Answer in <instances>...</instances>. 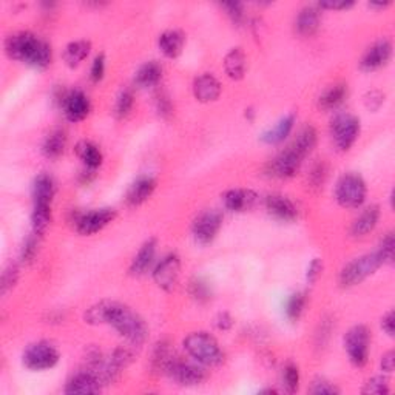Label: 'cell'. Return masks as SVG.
Segmentation results:
<instances>
[{
	"label": "cell",
	"instance_id": "cell-36",
	"mask_svg": "<svg viewBox=\"0 0 395 395\" xmlns=\"http://www.w3.org/2000/svg\"><path fill=\"white\" fill-rule=\"evenodd\" d=\"M133 347H136V346L130 345V343H128V346H119V347H116L108 357L110 365L113 366L119 374L122 372V369H125V367H128L131 365V361L135 360V349Z\"/></svg>",
	"mask_w": 395,
	"mask_h": 395
},
{
	"label": "cell",
	"instance_id": "cell-8",
	"mask_svg": "<svg viewBox=\"0 0 395 395\" xmlns=\"http://www.w3.org/2000/svg\"><path fill=\"white\" fill-rule=\"evenodd\" d=\"M360 135V119L351 113H338L331 122V136L335 147L347 151Z\"/></svg>",
	"mask_w": 395,
	"mask_h": 395
},
{
	"label": "cell",
	"instance_id": "cell-31",
	"mask_svg": "<svg viewBox=\"0 0 395 395\" xmlns=\"http://www.w3.org/2000/svg\"><path fill=\"white\" fill-rule=\"evenodd\" d=\"M347 96V85L345 84H335L331 85L327 90H325L318 97V107L325 111L337 110L341 104L345 102Z\"/></svg>",
	"mask_w": 395,
	"mask_h": 395
},
{
	"label": "cell",
	"instance_id": "cell-20",
	"mask_svg": "<svg viewBox=\"0 0 395 395\" xmlns=\"http://www.w3.org/2000/svg\"><path fill=\"white\" fill-rule=\"evenodd\" d=\"M321 22V10L318 5H307L295 19V31L302 37H309L317 32Z\"/></svg>",
	"mask_w": 395,
	"mask_h": 395
},
{
	"label": "cell",
	"instance_id": "cell-15",
	"mask_svg": "<svg viewBox=\"0 0 395 395\" xmlns=\"http://www.w3.org/2000/svg\"><path fill=\"white\" fill-rule=\"evenodd\" d=\"M104 383L99 380L95 372L85 369L76 372L73 377L67 381L65 386V394L68 395H87V394H99L102 391Z\"/></svg>",
	"mask_w": 395,
	"mask_h": 395
},
{
	"label": "cell",
	"instance_id": "cell-46",
	"mask_svg": "<svg viewBox=\"0 0 395 395\" xmlns=\"http://www.w3.org/2000/svg\"><path fill=\"white\" fill-rule=\"evenodd\" d=\"M155 107L157 115L161 117H170L173 113V105L172 101H170V96L166 93V91H157L155 96Z\"/></svg>",
	"mask_w": 395,
	"mask_h": 395
},
{
	"label": "cell",
	"instance_id": "cell-11",
	"mask_svg": "<svg viewBox=\"0 0 395 395\" xmlns=\"http://www.w3.org/2000/svg\"><path fill=\"white\" fill-rule=\"evenodd\" d=\"M302 157L296 153L295 148L291 146L286 150L280 151L273 160L267 162L266 166V175L276 180H289L298 172L301 167Z\"/></svg>",
	"mask_w": 395,
	"mask_h": 395
},
{
	"label": "cell",
	"instance_id": "cell-19",
	"mask_svg": "<svg viewBox=\"0 0 395 395\" xmlns=\"http://www.w3.org/2000/svg\"><path fill=\"white\" fill-rule=\"evenodd\" d=\"M193 95L202 104L215 102L221 95V84L210 73H202L193 81Z\"/></svg>",
	"mask_w": 395,
	"mask_h": 395
},
{
	"label": "cell",
	"instance_id": "cell-47",
	"mask_svg": "<svg viewBox=\"0 0 395 395\" xmlns=\"http://www.w3.org/2000/svg\"><path fill=\"white\" fill-rule=\"evenodd\" d=\"M394 247H395V238H394V233L389 232L383 236V240L380 241V246L377 249V252L381 255V258H383L385 264H389L394 260Z\"/></svg>",
	"mask_w": 395,
	"mask_h": 395
},
{
	"label": "cell",
	"instance_id": "cell-14",
	"mask_svg": "<svg viewBox=\"0 0 395 395\" xmlns=\"http://www.w3.org/2000/svg\"><path fill=\"white\" fill-rule=\"evenodd\" d=\"M392 57V44L387 39H381L372 44L361 57L360 68L363 71H375L387 65Z\"/></svg>",
	"mask_w": 395,
	"mask_h": 395
},
{
	"label": "cell",
	"instance_id": "cell-3",
	"mask_svg": "<svg viewBox=\"0 0 395 395\" xmlns=\"http://www.w3.org/2000/svg\"><path fill=\"white\" fill-rule=\"evenodd\" d=\"M182 346L184 351L202 366H220L224 361L220 343L209 332H192L184 338Z\"/></svg>",
	"mask_w": 395,
	"mask_h": 395
},
{
	"label": "cell",
	"instance_id": "cell-17",
	"mask_svg": "<svg viewBox=\"0 0 395 395\" xmlns=\"http://www.w3.org/2000/svg\"><path fill=\"white\" fill-rule=\"evenodd\" d=\"M266 209L269 215H272L275 220L282 222H292L298 218V209L293 204L291 198L280 193H272L266 196Z\"/></svg>",
	"mask_w": 395,
	"mask_h": 395
},
{
	"label": "cell",
	"instance_id": "cell-13",
	"mask_svg": "<svg viewBox=\"0 0 395 395\" xmlns=\"http://www.w3.org/2000/svg\"><path fill=\"white\" fill-rule=\"evenodd\" d=\"M181 260L176 253H168L157 262L153 271V280L164 292H173L180 281Z\"/></svg>",
	"mask_w": 395,
	"mask_h": 395
},
{
	"label": "cell",
	"instance_id": "cell-45",
	"mask_svg": "<svg viewBox=\"0 0 395 395\" xmlns=\"http://www.w3.org/2000/svg\"><path fill=\"white\" fill-rule=\"evenodd\" d=\"M221 8L226 11V15L229 16L230 21L233 23L240 25L244 22L246 12H244V5L240 2H224L221 3Z\"/></svg>",
	"mask_w": 395,
	"mask_h": 395
},
{
	"label": "cell",
	"instance_id": "cell-10",
	"mask_svg": "<svg viewBox=\"0 0 395 395\" xmlns=\"http://www.w3.org/2000/svg\"><path fill=\"white\" fill-rule=\"evenodd\" d=\"M166 375L173 383L180 386H198L204 383L207 378V372L202 367V365L182 361L180 360V357L168 367Z\"/></svg>",
	"mask_w": 395,
	"mask_h": 395
},
{
	"label": "cell",
	"instance_id": "cell-43",
	"mask_svg": "<svg viewBox=\"0 0 395 395\" xmlns=\"http://www.w3.org/2000/svg\"><path fill=\"white\" fill-rule=\"evenodd\" d=\"M282 381H285V386L289 392H295L300 386V371L298 366L293 363H289L285 367V372H282Z\"/></svg>",
	"mask_w": 395,
	"mask_h": 395
},
{
	"label": "cell",
	"instance_id": "cell-49",
	"mask_svg": "<svg viewBox=\"0 0 395 395\" xmlns=\"http://www.w3.org/2000/svg\"><path fill=\"white\" fill-rule=\"evenodd\" d=\"M105 75V56L102 55H97L95 57L93 64H91V70H90V79L93 84H99L104 79Z\"/></svg>",
	"mask_w": 395,
	"mask_h": 395
},
{
	"label": "cell",
	"instance_id": "cell-57",
	"mask_svg": "<svg viewBox=\"0 0 395 395\" xmlns=\"http://www.w3.org/2000/svg\"><path fill=\"white\" fill-rule=\"evenodd\" d=\"M246 117H249V121L253 119V110H252V108L246 110Z\"/></svg>",
	"mask_w": 395,
	"mask_h": 395
},
{
	"label": "cell",
	"instance_id": "cell-32",
	"mask_svg": "<svg viewBox=\"0 0 395 395\" xmlns=\"http://www.w3.org/2000/svg\"><path fill=\"white\" fill-rule=\"evenodd\" d=\"M317 141H318L317 130H315L314 125L307 124L300 130V133L296 135L292 147L295 148L296 153L305 160L307 155L312 153L315 146H317Z\"/></svg>",
	"mask_w": 395,
	"mask_h": 395
},
{
	"label": "cell",
	"instance_id": "cell-42",
	"mask_svg": "<svg viewBox=\"0 0 395 395\" xmlns=\"http://www.w3.org/2000/svg\"><path fill=\"white\" fill-rule=\"evenodd\" d=\"M340 392V387L326 378H315L309 387V394L314 395H338Z\"/></svg>",
	"mask_w": 395,
	"mask_h": 395
},
{
	"label": "cell",
	"instance_id": "cell-27",
	"mask_svg": "<svg viewBox=\"0 0 395 395\" xmlns=\"http://www.w3.org/2000/svg\"><path fill=\"white\" fill-rule=\"evenodd\" d=\"M75 151H76L79 160L84 162L85 168L96 172V170L102 166L104 155H102L101 148H99L95 142L87 141V139L79 141L76 144Z\"/></svg>",
	"mask_w": 395,
	"mask_h": 395
},
{
	"label": "cell",
	"instance_id": "cell-16",
	"mask_svg": "<svg viewBox=\"0 0 395 395\" xmlns=\"http://www.w3.org/2000/svg\"><path fill=\"white\" fill-rule=\"evenodd\" d=\"M62 110L65 117L70 122H81L84 121L85 117L90 115L91 111V102L88 96L84 93L81 90H73L68 91L67 97L62 104Z\"/></svg>",
	"mask_w": 395,
	"mask_h": 395
},
{
	"label": "cell",
	"instance_id": "cell-2",
	"mask_svg": "<svg viewBox=\"0 0 395 395\" xmlns=\"http://www.w3.org/2000/svg\"><path fill=\"white\" fill-rule=\"evenodd\" d=\"M5 52L12 61L44 70L52 61V50L44 39L30 31H21L5 39Z\"/></svg>",
	"mask_w": 395,
	"mask_h": 395
},
{
	"label": "cell",
	"instance_id": "cell-50",
	"mask_svg": "<svg viewBox=\"0 0 395 395\" xmlns=\"http://www.w3.org/2000/svg\"><path fill=\"white\" fill-rule=\"evenodd\" d=\"M385 104V93L380 90H372L365 96V105L367 110L371 111H378L381 108V105Z\"/></svg>",
	"mask_w": 395,
	"mask_h": 395
},
{
	"label": "cell",
	"instance_id": "cell-35",
	"mask_svg": "<svg viewBox=\"0 0 395 395\" xmlns=\"http://www.w3.org/2000/svg\"><path fill=\"white\" fill-rule=\"evenodd\" d=\"M51 220H52L51 206H44V204H32V212H31L32 232L42 236L48 230Z\"/></svg>",
	"mask_w": 395,
	"mask_h": 395
},
{
	"label": "cell",
	"instance_id": "cell-4",
	"mask_svg": "<svg viewBox=\"0 0 395 395\" xmlns=\"http://www.w3.org/2000/svg\"><path fill=\"white\" fill-rule=\"evenodd\" d=\"M385 264L381 255L375 250L372 253L361 255L358 258L349 261L347 264L341 269L340 272V286L349 289L363 282L366 278H369L378 269Z\"/></svg>",
	"mask_w": 395,
	"mask_h": 395
},
{
	"label": "cell",
	"instance_id": "cell-41",
	"mask_svg": "<svg viewBox=\"0 0 395 395\" xmlns=\"http://www.w3.org/2000/svg\"><path fill=\"white\" fill-rule=\"evenodd\" d=\"M19 281V266L16 262H10L8 266L3 269L2 280H0V293L6 295L12 287L17 285Z\"/></svg>",
	"mask_w": 395,
	"mask_h": 395
},
{
	"label": "cell",
	"instance_id": "cell-23",
	"mask_svg": "<svg viewBox=\"0 0 395 395\" xmlns=\"http://www.w3.org/2000/svg\"><path fill=\"white\" fill-rule=\"evenodd\" d=\"M156 247L157 242L155 238L147 240L141 249L137 250V253L135 255L133 261L130 264V273L133 276H141L144 273L148 272V269L153 264L155 255H156Z\"/></svg>",
	"mask_w": 395,
	"mask_h": 395
},
{
	"label": "cell",
	"instance_id": "cell-12",
	"mask_svg": "<svg viewBox=\"0 0 395 395\" xmlns=\"http://www.w3.org/2000/svg\"><path fill=\"white\" fill-rule=\"evenodd\" d=\"M222 226V215L218 210H204L196 216L192 224L193 238L200 244H209L212 242Z\"/></svg>",
	"mask_w": 395,
	"mask_h": 395
},
{
	"label": "cell",
	"instance_id": "cell-26",
	"mask_svg": "<svg viewBox=\"0 0 395 395\" xmlns=\"http://www.w3.org/2000/svg\"><path fill=\"white\" fill-rule=\"evenodd\" d=\"M186 36L180 30H167L157 39V47L161 52L168 59H176L184 50Z\"/></svg>",
	"mask_w": 395,
	"mask_h": 395
},
{
	"label": "cell",
	"instance_id": "cell-7",
	"mask_svg": "<svg viewBox=\"0 0 395 395\" xmlns=\"http://www.w3.org/2000/svg\"><path fill=\"white\" fill-rule=\"evenodd\" d=\"M59 358H61V354L57 347L45 340L30 345L22 355L23 365L30 371H48L59 363Z\"/></svg>",
	"mask_w": 395,
	"mask_h": 395
},
{
	"label": "cell",
	"instance_id": "cell-37",
	"mask_svg": "<svg viewBox=\"0 0 395 395\" xmlns=\"http://www.w3.org/2000/svg\"><path fill=\"white\" fill-rule=\"evenodd\" d=\"M307 302V296L305 292H295L291 296H289L286 301V317L291 321H296L298 320L302 312H305Z\"/></svg>",
	"mask_w": 395,
	"mask_h": 395
},
{
	"label": "cell",
	"instance_id": "cell-48",
	"mask_svg": "<svg viewBox=\"0 0 395 395\" xmlns=\"http://www.w3.org/2000/svg\"><path fill=\"white\" fill-rule=\"evenodd\" d=\"M327 177V167L325 162H318L312 167L311 173H309V181H311L312 187H322Z\"/></svg>",
	"mask_w": 395,
	"mask_h": 395
},
{
	"label": "cell",
	"instance_id": "cell-5",
	"mask_svg": "<svg viewBox=\"0 0 395 395\" xmlns=\"http://www.w3.org/2000/svg\"><path fill=\"white\" fill-rule=\"evenodd\" d=\"M366 182L358 173H345L335 186V200L343 209H360L366 201Z\"/></svg>",
	"mask_w": 395,
	"mask_h": 395
},
{
	"label": "cell",
	"instance_id": "cell-40",
	"mask_svg": "<svg viewBox=\"0 0 395 395\" xmlns=\"http://www.w3.org/2000/svg\"><path fill=\"white\" fill-rule=\"evenodd\" d=\"M189 292L192 295V298L198 302H207L213 295L212 287H210L209 282L204 278H200V276H196V278L190 281Z\"/></svg>",
	"mask_w": 395,
	"mask_h": 395
},
{
	"label": "cell",
	"instance_id": "cell-33",
	"mask_svg": "<svg viewBox=\"0 0 395 395\" xmlns=\"http://www.w3.org/2000/svg\"><path fill=\"white\" fill-rule=\"evenodd\" d=\"M177 358V355L175 352V349L172 347V345L168 341H161L157 343L155 351H153V357H151V366L156 372H162L166 375L167 369L172 366L173 361Z\"/></svg>",
	"mask_w": 395,
	"mask_h": 395
},
{
	"label": "cell",
	"instance_id": "cell-38",
	"mask_svg": "<svg viewBox=\"0 0 395 395\" xmlns=\"http://www.w3.org/2000/svg\"><path fill=\"white\" fill-rule=\"evenodd\" d=\"M135 105V95L131 90H122L119 96L116 99V104H115V110H113V115L116 119H124V117H127L130 115L131 108H133Z\"/></svg>",
	"mask_w": 395,
	"mask_h": 395
},
{
	"label": "cell",
	"instance_id": "cell-34",
	"mask_svg": "<svg viewBox=\"0 0 395 395\" xmlns=\"http://www.w3.org/2000/svg\"><path fill=\"white\" fill-rule=\"evenodd\" d=\"M91 51V42L90 41H75L70 42L64 50V62L67 64V67L76 68L81 65L85 59L88 57Z\"/></svg>",
	"mask_w": 395,
	"mask_h": 395
},
{
	"label": "cell",
	"instance_id": "cell-28",
	"mask_svg": "<svg viewBox=\"0 0 395 395\" xmlns=\"http://www.w3.org/2000/svg\"><path fill=\"white\" fill-rule=\"evenodd\" d=\"M162 73H164V68H162V65L160 62H157V61L146 62L144 65H141L139 70L136 71L135 84L139 88L156 87V85L161 82Z\"/></svg>",
	"mask_w": 395,
	"mask_h": 395
},
{
	"label": "cell",
	"instance_id": "cell-6",
	"mask_svg": "<svg viewBox=\"0 0 395 395\" xmlns=\"http://www.w3.org/2000/svg\"><path fill=\"white\" fill-rule=\"evenodd\" d=\"M371 332L365 325H357L349 329L345 335V351L349 361L355 367L366 366L369 360Z\"/></svg>",
	"mask_w": 395,
	"mask_h": 395
},
{
	"label": "cell",
	"instance_id": "cell-29",
	"mask_svg": "<svg viewBox=\"0 0 395 395\" xmlns=\"http://www.w3.org/2000/svg\"><path fill=\"white\" fill-rule=\"evenodd\" d=\"M247 68V59L244 51L241 48H232L230 50L226 59H224V70H226V75L232 79V81H241L246 75Z\"/></svg>",
	"mask_w": 395,
	"mask_h": 395
},
{
	"label": "cell",
	"instance_id": "cell-22",
	"mask_svg": "<svg viewBox=\"0 0 395 395\" xmlns=\"http://www.w3.org/2000/svg\"><path fill=\"white\" fill-rule=\"evenodd\" d=\"M56 195V182L52 176L48 173H39L31 186L32 204H44V206H51Z\"/></svg>",
	"mask_w": 395,
	"mask_h": 395
},
{
	"label": "cell",
	"instance_id": "cell-21",
	"mask_svg": "<svg viewBox=\"0 0 395 395\" xmlns=\"http://www.w3.org/2000/svg\"><path fill=\"white\" fill-rule=\"evenodd\" d=\"M156 189V180L153 176H139L131 184L125 195V201L130 207H137L146 202L148 198L153 195Z\"/></svg>",
	"mask_w": 395,
	"mask_h": 395
},
{
	"label": "cell",
	"instance_id": "cell-30",
	"mask_svg": "<svg viewBox=\"0 0 395 395\" xmlns=\"http://www.w3.org/2000/svg\"><path fill=\"white\" fill-rule=\"evenodd\" d=\"M65 147H67V133L62 128H56L44 139L42 155L51 161L57 160L64 155Z\"/></svg>",
	"mask_w": 395,
	"mask_h": 395
},
{
	"label": "cell",
	"instance_id": "cell-56",
	"mask_svg": "<svg viewBox=\"0 0 395 395\" xmlns=\"http://www.w3.org/2000/svg\"><path fill=\"white\" fill-rule=\"evenodd\" d=\"M371 8H386V6H389V2L386 3H369Z\"/></svg>",
	"mask_w": 395,
	"mask_h": 395
},
{
	"label": "cell",
	"instance_id": "cell-58",
	"mask_svg": "<svg viewBox=\"0 0 395 395\" xmlns=\"http://www.w3.org/2000/svg\"><path fill=\"white\" fill-rule=\"evenodd\" d=\"M276 391L275 389H264V391H261V394H275Z\"/></svg>",
	"mask_w": 395,
	"mask_h": 395
},
{
	"label": "cell",
	"instance_id": "cell-55",
	"mask_svg": "<svg viewBox=\"0 0 395 395\" xmlns=\"http://www.w3.org/2000/svg\"><path fill=\"white\" fill-rule=\"evenodd\" d=\"M394 361H395L394 351L386 352L383 357H381V371L386 374H391L394 371Z\"/></svg>",
	"mask_w": 395,
	"mask_h": 395
},
{
	"label": "cell",
	"instance_id": "cell-51",
	"mask_svg": "<svg viewBox=\"0 0 395 395\" xmlns=\"http://www.w3.org/2000/svg\"><path fill=\"white\" fill-rule=\"evenodd\" d=\"M321 272H322V261L320 258H314L311 261V264H309L307 272H306L307 281L311 282V285H314V282H317Z\"/></svg>",
	"mask_w": 395,
	"mask_h": 395
},
{
	"label": "cell",
	"instance_id": "cell-53",
	"mask_svg": "<svg viewBox=\"0 0 395 395\" xmlns=\"http://www.w3.org/2000/svg\"><path fill=\"white\" fill-rule=\"evenodd\" d=\"M381 329H383L389 337H394V331H395L394 311H389L386 315H383V318H381Z\"/></svg>",
	"mask_w": 395,
	"mask_h": 395
},
{
	"label": "cell",
	"instance_id": "cell-1",
	"mask_svg": "<svg viewBox=\"0 0 395 395\" xmlns=\"http://www.w3.org/2000/svg\"><path fill=\"white\" fill-rule=\"evenodd\" d=\"M84 320L91 326H111L122 338L136 347L146 343L148 337V327L146 321L135 311H131L127 305H122L119 301L102 300L96 302V305L87 309V312L84 314Z\"/></svg>",
	"mask_w": 395,
	"mask_h": 395
},
{
	"label": "cell",
	"instance_id": "cell-52",
	"mask_svg": "<svg viewBox=\"0 0 395 395\" xmlns=\"http://www.w3.org/2000/svg\"><path fill=\"white\" fill-rule=\"evenodd\" d=\"M215 326L222 332L230 331V329H232V326H233L232 315H230L229 312H220L218 317H216V320H215Z\"/></svg>",
	"mask_w": 395,
	"mask_h": 395
},
{
	"label": "cell",
	"instance_id": "cell-24",
	"mask_svg": "<svg viewBox=\"0 0 395 395\" xmlns=\"http://www.w3.org/2000/svg\"><path fill=\"white\" fill-rule=\"evenodd\" d=\"M380 220V207L378 206H369L361 212L357 218L354 220L351 226V235L355 238H363V236L369 235L372 230L377 227Z\"/></svg>",
	"mask_w": 395,
	"mask_h": 395
},
{
	"label": "cell",
	"instance_id": "cell-25",
	"mask_svg": "<svg viewBox=\"0 0 395 395\" xmlns=\"http://www.w3.org/2000/svg\"><path fill=\"white\" fill-rule=\"evenodd\" d=\"M293 125H295V115L291 113L285 117H281L273 127L262 131L260 139L267 144V146H278V144H281L289 135L292 133Z\"/></svg>",
	"mask_w": 395,
	"mask_h": 395
},
{
	"label": "cell",
	"instance_id": "cell-39",
	"mask_svg": "<svg viewBox=\"0 0 395 395\" xmlns=\"http://www.w3.org/2000/svg\"><path fill=\"white\" fill-rule=\"evenodd\" d=\"M39 246H41V235L31 232L26 236L21 249V261L25 262V264H31L39 253Z\"/></svg>",
	"mask_w": 395,
	"mask_h": 395
},
{
	"label": "cell",
	"instance_id": "cell-9",
	"mask_svg": "<svg viewBox=\"0 0 395 395\" xmlns=\"http://www.w3.org/2000/svg\"><path fill=\"white\" fill-rule=\"evenodd\" d=\"M115 218H116V210L111 207H104V209L88 210V212H76L71 222L75 224L77 233H81L84 236H91L97 232H101V230L107 227L110 222H113Z\"/></svg>",
	"mask_w": 395,
	"mask_h": 395
},
{
	"label": "cell",
	"instance_id": "cell-18",
	"mask_svg": "<svg viewBox=\"0 0 395 395\" xmlns=\"http://www.w3.org/2000/svg\"><path fill=\"white\" fill-rule=\"evenodd\" d=\"M256 201H258V195L249 189H230L222 195L224 207L235 213H242L253 209Z\"/></svg>",
	"mask_w": 395,
	"mask_h": 395
},
{
	"label": "cell",
	"instance_id": "cell-44",
	"mask_svg": "<svg viewBox=\"0 0 395 395\" xmlns=\"http://www.w3.org/2000/svg\"><path fill=\"white\" fill-rule=\"evenodd\" d=\"M389 383L385 377H372L366 381L363 387V394H372V395H387L389 394Z\"/></svg>",
	"mask_w": 395,
	"mask_h": 395
},
{
	"label": "cell",
	"instance_id": "cell-54",
	"mask_svg": "<svg viewBox=\"0 0 395 395\" xmlns=\"http://www.w3.org/2000/svg\"><path fill=\"white\" fill-rule=\"evenodd\" d=\"M320 10H334V11H340V10H349L354 6V2H320L317 3Z\"/></svg>",
	"mask_w": 395,
	"mask_h": 395
}]
</instances>
